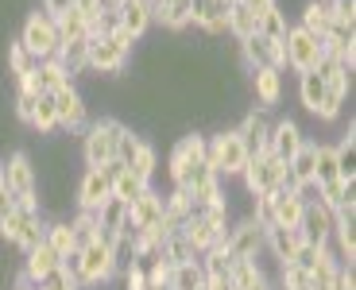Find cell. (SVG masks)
Masks as SVG:
<instances>
[{"label": "cell", "instance_id": "cell-1", "mask_svg": "<svg viewBox=\"0 0 356 290\" xmlns=\"http://www.w3.org/2000/svg\"><path fill=\"white\" fill-rule=\"evenodd\" d=\"M248 147H244V140L236 136V128H229V132H217L205 140V163L217 170L221 178H241L244 167H248Z\"/></svg>", "mask_w": 356, "mask_h": 290}, {"label": "cell", "instance_id": "cell-2", "mask_svg": "<svg viewBox=\"0 0 356 290\" xmlns=\"http://www.w3.org/2000/svg\"><path fill=\"white\" fill-rule=\"evenodd\" d=\"M132 43L136 39L128 31L116 27L113 35H89V62L86 70H97V74H120L132 58Z\"/></svg>", "mask_w": 356, "mask_h": 290}, {"label": "cell", "instance_id": "cell-3", "mask_svg": "<svg viewBox=\"0 0 356 290\" xmlns=\"http://www.w3.org/2000/svg\"><path fill=\"white\" fill-rule=\"evenodd\" d=\"M120 128H124V124L113 120V116H101V120L89 124L86 136H81V159H86V167H108V163H116Z\"/></svg>", "mask_w": 356, "mask_h": 290}, {"label": "cell", "instance_id": "cell-4", "mask_svg": "<svg viewBox=\"0 0 356 290\" xmlns=\"http://www.w3.org/2000/svg\"><path fill=\"white\" fill-rule=\"evenodd\" d=\"M19 43L27 47V54L35 62L43 58H58L63 51V35H58V19L47 16V12H31L24 19V31H19Z\"/></svg>", "mask_w": 356, "mask_h": 290}, {"label": "cell", "instance_id": "cell-5", "mask_svg": "<svg viewBox=\"0 0 356 290\" xmlns=\"http://www.w3.org/2000/svg\"><path fill=\"white\" fill-rule=\"evenodd\" d=\"M244 190L252 193V198H271L275 190H283L286 182V163L283 159H275L271 151H259V155L248 159V167H244Z\"/></svg>", "mask_w": 356, "mask_h": 290}, {"label": "cell", "instance_id": "cell-6", "mask_svg": "<svg viewBox=\"0 0 356 290\" xmlns=\"http://www.w3.org/2000/svg\"><path fill=\"white\" fill-rule=\"evenodd\" d=\"M0 167H4V182H8L16 205H24V209H39V198H35L39 175H35V167H31V155H24V151H12V155L0 163Z\"/></svg>", "mask_w": 356, "mask_h": 290}, {"label": "cell", "instance_id": "cell-7", "mask_svg": "<svg viewBox=\"0 0 356 290\" xmlns=\"http://www.w3.org/2000/svg\"><path fill=\"white\" fill-rule=\"evenodd\" d=\"M43 229H47V220L39 217V209H24V205H16L8 217L0 220V236L8 244H16L24 255L43 244Z\"/></svg>", "mask_w": 356, "mask_h": 290}, {"label": "cell", "instance_id": "cell-8", "mask_svg": "<svg viewBox=\"0 0 356 290\" xmlns=\"http://www.w3.org/2000/svg\"><path fill=\"white\" fill-rule=\"evenodd\" d=\"M321 39L318 35H310L306 27H298V24H291L286 27V39H283V66H291L294 74H306V70H314L321 62Z\"/></svg>", "mask_w": 356, "mask_h": 290}, {"label": "cell", "instance_id": "cell-9", "mask_svg": "<svg viewBox=\"0 0 356 290\" xmlns=\"http://www.w3.org/2000/svg\"><path fill=\"white\" fill-rule=\"evenodd\" d=\"M78 282L81 287H97V282H108L116 275V264H113V244L108 240H89V244L78 248Z\"/></svg>", "mask_w": 356, "mask_h": 290}, {"label": "cell", "instance_id": "cell-10", "mask_svg": "<svg viewBox=\"0 0 356 290\" xmlns=\"http://www.w3.org/2000/svg\"><path fill=\"white\" fill-rule=\"evenodd\" d=\"M221 248L229 252V259H259V252H264V225L248 213L236 225H229Z\"/></svg>", "mask_w": 356, "mask_h": 290}, {"label": "cell", "instance_id": "cell-11", "mask_svg": "<svg viewBox=\"0 0 356 290\" xmlns=\"http://www.w3.org/2000/svg\"><path fill=\"white\" fill-rule=\"evenodd\" d=\"M54 116L63 132H86L89 128V113H86V97L74 89V81H66L63 89H54Z\"/></svg>", "mask_w": 356, "mask_h": 290}, {"label": "cell", "instance_id": "cell-12", "mask_svg": "<svg viewBox=\"0 0 356 290\" xmlns=\"http://www.w3.org/2000/svg\"><path fill=\"white\" fill-rule=\"evenodd\" d=\"M163 220V193H155L152 186L136 198L132 205H128V220H124V232L132 236V232H155Z\"/></svg>", "mask_w": 356, "mask_h": 290}, {"label": "cell", "instance_id": "cell-13", "mask_svg": "<svg viewBox=\"0 0 356 290\" xmlns=\"http://www.w3.org/2000/svg\"><path fill=\"white\" fill-rule=\"evenodd\" d=\"M298 236L306 244H330V236H333V209L330 205L318 202V198H306V209L298 217Z\"/></svg>", "mask_w": 356, "mask_h": 290}, {"label": "cell", "instance_id": "cell-14", "mask_svg": "<svg viewBox=\"0 0 356 290\" xmlns=\"http://www.w3.org/2000/svg\"><path fill=\"white\" fill-rule=\"evenodd\" d=\"M108 198H113V175H108V167H86V175L78 182V209L97 213Z\"/></svg>", "mask_w": 356, "mask_h": 290}, {"label": "cell", "instance_id": "cell-15", "mask_svg": "<svg viewBox=\"0 0 356 290\" xmlns=\"http://www.w3.org/2000/svg\"><path fill=\"white\" fill-rule=\"evenodd\" d=\"M202 159H205V136H197V132L182 136V140L175 143V151H170V159H167L170 182L182 186V182H186V175L197 167V163H202Z\"/></svg>", "mask_w": 356, "mask_h": 290}, {"label": "cell", "instance_id": "cell-16", "mask_svg": "<svg viewBox=\"0 0 356 290\" xmlns=\"http://www.w3.org/2000/svg\"><path fill=\"white\" fill-rule=\"evenodd\" d=\"M241 54H244V62H248V70H264V66L283 70V43H271V39H264L259 31L252 39H241Z\"/></svg>", "mask_w": 356, "mask_h": 290}, {"label": "cell", "instance_id": "cell-17", "mask_svg": "<svg viewBox=\"0 0 356 290\" xmlns=\"http://www.w3.org/2000/svg\"><path fill=\"white\" fill-rule=\"evenodd\" d=\"M302 143H306V136H302V128H298L294 120H286V116H283V120L271 124V136H267V151H271L275 159L291 163L294 151L302 147Z\"/></svg>", "mask_w": 356, "mask_h": 290}, {"label": "cell", "instance_id": "cell-18", "mask_svg": "<svg viewBox=\"0 0 356 290\" xmlns=\"http://www.w3.org/2000/svg\"><path fill=\"white\" fill-rule=\"evenodd\" d=\"M302 209H306L302 190H275L271 193V217H275V225H283V229H298Z\"/></svg>", "mask_w": 356, "mask_h": 290}, {"label": "cell", "instance_id": "cell-19", "mask_svg": "<svg viewBox=\"0 0 356 290\" xmlns=\"http://www.w3.org/2000/svg\"><path fill=\"white\" fill-rule=\"evenodd\" d=\"M58 264H63V259H58V252H54V248L43 240L39 248H31V252L24 255V282H27V287H39V282H43Z\"/></svg>", "mask_w": 356, "mask_h": 290}, {"label": "cell", "instance_id": "cell-20", "mask_svg": "<svg viewBox=\"0 0 356 290\" xmlns=\"http://www.w3.org/2000/svg\"><path fill=\"white\" fill-rule=\"evenodd\" d=\"M236 136L244 140L248 155H259V151H267V136H271V120H267V108H252V113L241 120Z\"/></svg>", "mask_w": 356, "mask_h": 290}, {"label": "cell", "instance_id": "cell-21", "mask_svg": "<svg viewBox=\"0 0 356 290\" xmlns=\"http://www.w3.org/2000/svg\"><path fill=\"white\" fill-rule=\"evenodd\" d=\"M298 244H302V236H298V229H283V225H271V229H264V252H271L279 259V267L291 264L294 252H298Z\"/></svg>", "mask_w": 356, "mask_h": 290}, {"label": "cell", "instance_id": "cell-22", "mask_svg": "<svg viewBox=\"0 0 356 290\" xmlns=\"http://www.w3.org/2000/svg\"><path fill=\"white\" fill-rule=\"evenodd\" d=\"M152 4V24H163L170 31L190 27V0H147Z\"/></svg>", "mask_w": 356, "mask_h": 290}, {"label": "cell", "instance_id": "cell-23", "mask_svg": "<svg viewBox=\"0 0 356 290\" xmlns=\"http://www.w3.org/2000/svg\"><path fill=\"white\" fill-rule=\"evenodd\" d=\"M252 89H256L259 108H275L279 97H283V74L264 66V70H252Z\"/></svg>", "mask_w": 356, "mask_h": 290}, {"label": "cell", "instance_id": "cell-24", "mask_svg": "<svg viewBox=\"0 0 356 290\" xmlns=\"http://www.w3.org/2000/svg\"><path fill=\"white\" fill-rule=\"evenodd\" d=\"M116 12H120V31H128L132 39H140L152 27V4L147 0H124Z\"/></svg>", "mask_w": 356, "mask_h": 290}, {"label": "cell", "instance_id": "cell-25", "mask_svg": "<svg viewBox=\"0 0 356 290\" xmlns=\"http://www.w3.org/2000/svg\"><path fill=\"white\" fill-rule=\"evenodd\" d=\"M124 220H128V205L120 202V198H108V202L97 209V232H101V240L120 236V232H124Z\"/></svg>", "mask_w": 356, "mask_h": 290}, {"label": "cell", "instance_id": "cell-26", "mask_svg": "<svg viewBox=\"0 0 356 290\" xmlns=\"http://www.w3.org/2000/svg\"><path fill=\"white\" fill-rule=\"evenodd\" d=\"M108 175H113V198H120L124 205H132L136 198L147 190V182H140V178L128 167H120V163H108Z\"/></svg>", "mask_w": 356, "mask_h": 290}, {"label": "cell", "instance_id": "cell-27", "mask_svg": "<svg viewBox=\"0 0 356 290\" xmlns=\"http://www.w3.org/2000/svg\"><path fill=\"white\" fill-rule=\"evenodd\" d=\"M259 282H267V271L259 267V259H232V267H229V287L232 290H252V287H259Z\"/></svg>", "mask_w": 356, "mask_h": 290}, {"label": "cell", "instance_id": "cell-28", "mask_svg": "<svg viewBox=\"0 0 356 290\" xmlns=\"http://www.w3.org/2000/svg\"><path fill=\"white\" fill-rule=\"evenodd\" d=\"M167 290H205V271H202V259H190V264H178L170 271Z\"/></svg>", "mask_w": 356, "mask_h": 290}, {"label": "cell", "instance_id": "cell-29", "mask_svg": "<svg viewBox=\"0 0 356 290\" xmlns=\"http://www.w3.org/2000/svg\"><path fill=\"white\" fill-rule=\"evenodd\" d=\"M330 24H333V16H330V4L325 0H306V8H302V19H298V27H306L310 35H325L330 31Z\"/></svg>", "mask_w": 356, "mask_h": 290}, {"label": "cell", "instance_id": "cell-30", "mask_svg": "<svg viewBox=\"0 0 356 290\" xmlns=\"http://www.w3.org/2000/svg\"><path fill=\"white\" fill-rule=\"evenodd\" d=\"M321 97H325V81L318 78V70L298 74V101H302V108H306V113H314V116H318Z\"/></svg>", "mask_w": 356, "mask_h": 290}, {"label": "cell", "instance_id": "cell-31", "mask_svg": "<svg viewBox=\"0 0 356 290\" xmlns=\"http://www.w3.org/2000/svg\"><path fill=\"white\" fill-rule=\"evenodd\" d=\"M333 151H337L341 182H356V136H353V124H348V132L341 136V143H333Z\"/></svg>", "mask_w": 356, "mask_h": 290}, {"label": "cell", "instance_id": "cell-32", "mask_svg": "<svg viewBox=\"0 0 356 290\" xmlns=\"http://www.w3.org/2000/svg\"><path fill=\"white\" fill-rule=\"evenodd\" d=\"M229 31L236 39H252L259 31V19H256V12L244 4V0H236V4H229Z\"/></svg>", "mask_w": 356, "mask_h": 290}, {"label": "cell", "instance_id": "cell-33", "mask_svg": "<svg viewBox=\"0 0 356 290\" xmlns=\"http://www.w3.org/2000/svg\"><path fill=\"white\" fill-rule=\"evenodd\" d=\"M43 240L58 252V259L63 255H70V252H78V240H74V229H70V220H51L43 229Z\"/></svg>", "mask_w": 356, "mask_h": 290}, {"label": "cell", "instance_id": "cell-34", "mask_svg": "<svg viewBox=\"0 0 356 290\" xmlns=\"http://www.w3.org/2000/svg\"><path fill=\"white\" fill-rule=\"evenodd\" d=\"M286 27H291V24H286V12L279 8V0H275L267 12H259V35H264V39H271V43H283V39H286Z\"/></svg>", "mask_w": 356, "mask_h": 290}, {"label": "cell", "instance_id": "cell-35", "mask_svg": "<svg viewBox=\"0 0 356 290\" xmlns=\"http://www.w3.org/2000/svg\"><path fill=\"white\" fill-rule=\"evenodd\" d=\"M159 255L167 259L170 267H178V264H190V259H197V252H194V244H190L182 232H175V236H167L159 244Z\"/></svg>", "mask_w": 356, "mask_h": 290}, {"label": "cell", "instance_id": "cell-36", "mask_svg": "<svg viewBox=\"0 0 356 290\" xmlns=\"http://www.w3.org/2000/svg\"><path fill=\"white\" fill-rule=\"evenodd\" d=\"M31 128H35L39 136L58 132V116H54V97H51V93L35 97V113H31Z\"/></svg>", "mask_w": 356, "mask_h": 290}, {"label": "cell", "instance_id": "cell-37", "mask_svg": "<svg viewBox=\"0 0 356 290\" xmlns=\"http://www.w3.org/2000/svg\"><path fill=\"white\" fill-rule=\"evenodd\" d=\"M155 167H159V155H155V147H152V143L143 140V143H140V151L132 155V163H128V170H132V175L140 178V182H147V186H152Z\"/></svg>", "mask_w": 356, "mask_h": 290}, {"label": "cell", "instance_id": "cell-38", "mask_svg": "<svg viewBox=\"0 0 356 290\" xmlns=\"http://www.w3.org/2000/svg\"><path fill=\"white\" fill-rule=\"evenodd\" d=\"M58 35H63V43H78V39H89V19L81 16L78 8L63 12V16H58Z\"/></svg>", "mask_w": 356, "mask_h": 290}, {"label": "cell", "instance_id": "cell-39", "mask_svg": "<svg viewBox=\"0 0 356 290\" xmlns=\"http://www.w3.org/2000/svg\"><path fill=\"white\" fill-rule=\"evenodd\" d=\"M58 62L66 66V74H81L89 62V39H78V43H63V51H58Z\"/></svg>", "mask_w": 356, "mask_h": 290}, {"label": "cell", "instance_id": "cell-40", "mask_svg": "<svg viewBox=\"0 0 356 290\" xmlns=\"http://www.w3.org/2000/svg\"><path fill=\"white\" fill-rule=\"evenodd\" d=\"M197 259H202V271H205V282L229 279V267H232V259H229V252H225V248H213V252H205V255H197Z\"/></svg>", "mask_w": 356, "mask_h": 290}, {"label": "cell", "instance_id": "cell-41", "mask_svg": "<svg viewBox=\"0 0 356 290\" xmlns=\"http://www.w3.org/2000/svg\"><path fill=\"white\" fill-rule=\"evenodd\" d=\"M31 70H35V58L27 54V47L19 43V39H8V74L19 81V78H27Z\"/></svg>", "mask_w": 356, "mask_h": 290}, {"label": "cell", "instance_id": "cell-42", "mask_svg": "<svg viewBox=\"0 0 356 290\" xmlns=\"http://www.w3.org/2000/svg\"><path fill=\"white\" fill-rule=\"evenodd\" d=\"M70 229H74V240H78V248L101 236V232H97V213H86V209H78V213L70 217Z\"/></svg>", "mask_w": 356, "mask_h": 290}, {"label": "cell", "instance_id": "cell-43", "mask_svg": "<svg viewBox=\"0 0 356 290\" xmlns=\"http://www.w3.org/2000/svg\"><path fill=\"white\" fill-rule=\"evenodd\" d=\"M271 287L275 290H310V271H302V267H294V264H283L279 267V279Z\"/></svg>", "mask_w": 356, "mask_h": 290}, {"label": "cell", "instance_id": "cell-44", "mask_svg": "<svg viewBox=\"0 0 356 290\" xmlns=\"http://www.w3.org/2000/svg\"><path fill=\"white\" fill-rule=\"evenodd\" d=\"M140 143H143V136H136L132 128H120V140H116V163H120V167H128V163H132V155L140 151Z\"/></svg>", "mask_w": 356, "mask_h": 290}, {"label": "cell", "instance_id": "cell-45", "mask_svg": "<svg viewBox=\"0 0 356 290\" xmlns=\"http://www.w3.org/2000/svg\"><path fill=\"white\" fill-rule=\"evenodd\" d=\"M321 252H325V244H306V240H302L291 264H294V267H302V271H314V267H318V259H321Z\"/></svg>", "mask_w": 356, "mask_h": 290}, {"label": "cell", "instance_id": "cell-46", "mask_svg": "<svg viewBox=\"0 0 356 290\" xmlns=\"http://www.w3.org/2000/svg\"><path fill=\"white\" fill-rule=\"evenodd\" d=\"M170 271H175V267H170L163 255H159V259H152V264H147V287H152V290H167Z\"/></svg>", "mask_w": 356, "mask_h": 290}, {"label": "cell", "instance_id": "cell-47", "mask_svg": "<svg viewBox=\"0 0 356 290\" xmlns=\"http://www.w3.org/2000/svg\"><path fill=\"white\" fill-rule=\"evenodd\" d=\"M35 290H81V287H78V282H74V279H70V275H66V271H63V264H58V267H54V271L47 275L43 282H39Z\"/></svg>", "mask_w": 356, "mask_h": 290}, {"label": "cell", "instance_id": "cell-48", "mask_svg": "<svg viewBox=\"0 0 356 290\" xmlns=\"http://www.w3.org/2000/svg\"><path fill=\"white\" fill-rule=\"evenodd\" d=\"M120 275H124V290H147V264H132Z\"/></svg>", "mask_w": 356, "mask_h": 290}, {"label": "cell", "instance_id": "cell-49", "mask_svg": "<svg viewBox=\"0 0 356 290\" xmlns=\"http://www.w3.org/2000/svg\"><path fill=\"white\" fill-rule=\"evenodd\" d=\"M31 113H35V97L19 89V93H16V116H19L24 124H31Z\"/></svg>", "mask_w": 356, "mask_h": 290}, {"label": "cell", "instance_id": "cell-50", "mask_svg": "<svg viewBox=\"0 0 356 290\" xmlns=\"http://www.w3.org/2000/svg\"><path fill=\"white\" fill-rule=\"evenodd\" d=\"M16 209V198H12V190H8V182H4V167H0V220L8 217V213Z\"/></svg>", "mask_w": 356, "mask_h": 290}, {"label": "cell", "instance_id": "cell-51", "mask_svg": "<svg viewBox=\"0 0 356 290\" xmlns=\"http://www.w3.org/2000/svg\"><path fill=\"white\" fill-rule=\"evenodd\" d=\"M333 290H356V271H353V264H341V267H337V282H333Z\"/></svg>", "mask_w": 356, "mask_h": 290}, {"label": "cell", "instance_id": "cell-52", "mask_svg": "<svg viewBox=\"0 0 356 290\" xmlns=\"http://www.w3.org/2000/svg\"><path fill=\"white\" fill-rule=\"evenodd\" d=\"M70 8H74V0H43V12L54 16V19L63 16V12H70Z\"/></svg>", "mask_w": 356, "mask_h": 290}, {"label": "cell", "instance_id": "cell-53", "mask_svg": "<svg viewBox=\"0 0 356 290\" xmlns=\"http://www.w3.org/2000/svg\"><path fill=\"white\" fill-rule=\"evenodd\" d=\"M205 290H232L229 279H217V282H205Z\"/></svg>", "mask_w": 356, "mask_h": 290}, {"label": "cell", "instance_id": "cell-54", "mask_svg": "<svg viewBox=\"0 0 356 290\" xmlns=\"http://www.w3.org/2000/svg\"><path fill=\"white\" fill-rule=\"evenodd\" d=\"M252 290H271V279H267V282H259V287H252Z\"/></svg>", "mask_w": 356, "mask_h": 290}, {"label": "cell", "instance_id": "cell-55", "mask_svg": "<svg viewBox=\"0 0 356 290\" xmlns=\"http://www.w3.org/2000/svg\"><path fill=\"white\" fill-rule=\"evenodd\" d=\"M105 4H108V8H120V4H124V0H105Z\"/></svg>", "mask_w": 356, "mask_h": 290}, {"label": "cell", "instance_id": "cell-56", "mask_svg": "<svg viewBox=\"0 0 356 290\" xmlns=\"http://www.w3.org/2000/svg\"><path fill=\"white\" fill-rule=\"evenodd\" d=\"M16 290H35V287H27V282H24V279H19V287H16Z\"/></svg>", "mask_w": 356, "mask_h": 290}, {"label": "cell", "instance_id": "cell-57", "mask_svg": "<svg viewBox=\"0 0 356 290\" xmlns=\"http://www.w3.org/2000/svg\"><path fill=\"white\" fill-rule=\"evenodd\" d=\"M197 4H205V0H190V8H197Z\"/></svg>", "mask_w": 356, "mask_h": 290}, {"label": "cell", "instance_id": "cell-58", "mask_svg": "<svg viewBox=\"0 0 356 290\" xmlns=\"http://www.w3.org/2000/svg\"><path fill=\"white\" fill-rule=\"evenodd\" d=\"M325 4H330V0H325Z\"/></svg>", "mask_w": 356, "mask_h": 290}, {"label": "cell", "instance_id": "cell-59", "mask_svg": "<svg viewBox=\"0 0 356 290\" xmlns=\"http://www.w3.org/2000/svg\"><path fill=\"white\" fill-rule=\"evenodd\" d=\"M271 290H275V287H271Z\"/></svg>", "mask_w": 356, "mask_h": 290}, {"label": "cell", "instance_id": "cell-60", "mask_svg": "<svg viewBox=\"0 0 356 290\" xmlns=\"http://www.w3.org/2000/svg\"><path fill=\"white\" fill-rule=\"evenodd\" d=\"M147 290H152V287H147Z\"/></svg>", "mask_w": 356, "mask_h": 290}, {"label": "cell", "instance_id": "cell-61", "mask_svg": "<svg viewBox=\"0 0 356 290\" xmlns=\"http://www.w3.org/2000/svg\"><path fill=\"white\" fill-rule=\"evenodd\" d=\"M310 290H314V287H310Z\"/></svg>", "mask_w": 356, "mask_h": 290}]
</instances>
